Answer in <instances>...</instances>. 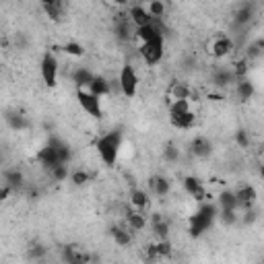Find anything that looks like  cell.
I'll use <instances>...</instances> for the list:
<instances>
[{
  "label": "cell",
  "instance_id": "obj_4",
  "mask_svg": "<svg viewBox=\"0 0 264 264\" xmlns=\"http://www.w3.org/2000/svg\"><path fill=\"white\" fill-rule=\"evenodd\" d=\"M118 83H120V89H122L124 97H128V99L135 97L137 91H139V75H137V71H135V66L126 62V64L122 66V73H120Z\"/></svg>",
  "mask_w": 264,
  "mask_h": 264
},
{
  "label": "cell",
  "instance_id": "obj_16",
  "mask_svg": "<svg viewBox=\"0 0 264 264\" xmlns=\"http://www.w3.org/2000/svg\"><path fill=\"white\" fill-rule=\"evenodd\" d=\"M151 229L157 240H168L170 238V223L165 221L159 213H153L151 215Z\"/></svg>",
  "mask_w": 264,
  "mask_h": 264
},
{
  "label": "cell",
  "instance_id": "obj_37",
  "mask_svg": "<svg viewBox=\"0 0 264 264\" xmlns=\"http://www.w3.org/2000/svg\"><path fill=\"white\" fill-rule=\"evenodd\" d=\"M190 99H174L172 106H170V114H184L190 112Z\"/></svg>",
  "mask_w": 264,
  "mask_h": 264
},
{
  "label": "cell",
  "instance_id": "obj_25",
  "mask_svg": "<svg viewBox=\"0 0 264 264\" xmlns=\"http://www.w3.org/2000/svg\"><path fill=\"white\" fill-rule=\"evenodd\" d=\"M252 19H254V5H244V7H240V9L236 11V15H234V23H236L238 27H246Z\"/></svg>",
  "mask_w": 264,
  "mask_h": 264
},
{
  "label": "cell",
  "instance_id": "obj_15",
  "mask_svg": "<svg viewBox=\"0 0 264 264\" xmlns=\"http://www.w3.org/2000/svg\"><path fill=\"white\" fill-rule=\"evenodd\" d=\"M170 122L174 128L178 130H190L194 128L196 124V114L190 110V112H184V114H170Z\"/></svg>",
  "mask_w": 264,
  "mask_h": 264
},
{
  "label": "cell",
  "instance_id": "obj_39",
  "mask_svg": "<svg viewBox=\"0 0 264 264\" xmlns=\"http://www.w3.org/2000/svg\"><path fill=\"white\" fill-rule=\"evenodd\" d=\"M89 180H91V174H87L85 170H77V172L71 174V182H73L75 186H85Z\"/></svg>",
  "mask_w": 264,
  "mask_h": 264
},
{
  "label": "cell",
  "instance_id": "obj_22",
  "mask_svg": "<svg viewBox=\"0 0 264 264\" xmlns=\"http://www.w3.org/2000/svg\"><path fill=\"white\" fill-rule=\"evenodd\" d=\"M126 225L132 229V231H143L147 227V217L143 211H126Z\"/></svg>",
  "mask_w": 264,
  "mask_h": 264
},
{
  "label": "cell",
  "instance_id": "obj_42",
  "mask_svg": "<svg viewBox=\"0 0 264 264\" xmlns=\"http://www.w3.org/2000/svg\"><path fill=\"white\" fill-rule=\"evenodd\" d=\"M157 252H159L161 258H170L172 256V244H170V240H159L157 242Z\"/></svg>",
  "mask_w": 264,
  "mask_h": 264
},
{
  "label": "cell",
  "instance_id": "obj_28",
  "mask_svg": "<svg viewBox=\"0 0 264 264\" xmlns=\"http://www.w3.org/2000/svg\"><path fill=\"white\" fill-rule=\"evenodd\" d=\"M7 124H9L13 130H17V132L29 128L27 118H25L23 114H19V112H7Z\"/></svg>",
  "mask_w": 264,
  "mask_h": 264
},
{
  "label": "cell",
  "instance_id": "obj_32",
  "mask_svg": "<svg viewBox=\"0 0 264 264\" xmlns=\"http://www.w3.org/2000/svg\"><path fill=\"white\" fill-rule=\"evenodd\" d=\"M147 11L151 13L153 19H163V15H165V0H149Z\"/></svg>",
  "mask_w": 264,
  "mask_h": 264
},
{
  "label": "cell",
  "instance_id": "obj_9",
  "mask_svg": "<svg viewBox=\"0 0 264 264\" xmlns=\"http://www.w3.org/2000/svg\"><path fill=\"white\" fill-rule=\"evenodd\" d=\"M135 38H137L141 44H147V42H151V40L163 38V31H161V27L157 25V21H153L151 25L137 27V29H135Z\"/></svg>",
  "mask_w": 264,
  "mask_h": 264
},
{
  "label": "cell",
  "instance_id": "obj_20",
  "mask_svg": "<svg viewBox=\"0 0 264 264\" xmlns=\"http://www.w3.org/2000/svg\"><path fill=\"white\" fill-rule=\"evenodd\" d=\"M89 91L95 93L97 97H106L112 91V83L106 77H102V75H95L93 81H91V85H89Z\"/></svg>",
  "mask_w": 264,
  "mask_h": 264
},
{
  "label": "cell",
  "instance_id": "obj_17",
  "mask_svg": "<svg viewBox=\"0 0 264 264\" xmlns=\"http://www.w3.org/2000/svg\"><path fill=\"white\" fill-rule=\"evenodd\" d=\"M128 17H130V21H132V25L135 27H143V25H151L155 19L151 17V13L145 9V7H132L130 11H128Z\"/></svg>",
  "mask_w": 264,
  "mask_h": 264
},
{
  "label": "cell",
  "instance_id": "obj_35",
  "mask_svg": "<svg viewBox=\"0 0 264 264\" xmlns=\"http://www.w3.org/2000/svg\"><path fill=\"white\" fill-rule=\"evenodd\" d=\"M236 211H238V209H221V213H219L221 223H223V225H236L238 219H240Z\"/></svg>",
  "mask_w": 264,
  "mask_h": 264
},
{
  "label": "cell",
  "instance_id": "obj_5",
  "mask_svg": "<svg viewBox=\"0 0 264 264\" xmlns=\"http://www.w3.org/2000/svg\"><path fill=\"white\" fill-rule=\"evenodd\" d=\"M77 99H79V106H81L91 118H102V116H104L102 97H97V95L91 93L89 89H77Z\"/></svg>",
  "mask_w": 264,
  "mask_h": 264
},
{
  "label": "cell",
  "instance_id": "obj_14",
  "mask_svg": "<svg viewBox=\"0 0 264 264\" xmlns=\"http://www.w3.org/2000/svg\"><path fill=\"white\" fill-rule=\"evenodd\" d=\"M236 196H238V203H240V207L246 211V209H252L254 207V203H256V198H258V192H256V188L254 186H242L240 190H236Z\"/></svg>",
  "mask_w": 264,
  "mask_h": 264
},
{
  "label": "cell",
  "instance_id": "obj_21",
  "mask_svg": "<svg viewBox=\"0 0 264 264\" xmlns=\"http://www.w3.org/2000/svg\"><path fill=\"white\" fill-rule=\"evenodd\" d=\"M132 21H130V17H126V19H116V23H114V33H116V38L120 40V42H128L135 33H132Z\"/></svg>",
  "mask_w": 264,
  "mask_h": 264
},
{
  "label": "cell",
  "instance_id": "obj_3",
  "mask_svg": "<svg viewBox=\"0 0 264 264\" xmlns=\"http://www.w3.org/2000/svg\"><path fill=\"white\" fill-rule=\"evenodd\" d=\"M141 52V58L145 60V64L149 66H155L163 60V54H165V40L163 38H157V40H151L147 44H141L139 48Z\"/></svg>",
  "mask_w": 264,
  "mask_h": 264
},
{
  "label": "cell",
  "instance_id": "obj_38",
  "mask_svg": "<svg viewBox=\"0 0 264 264\" xmlns=\"http://www.w3.org/2000/svg\"><path fill=\"white\" fill-rule=\"evenodd\" d=\"M44 11H46V15H48L52 21H60V19H62V3L44 5Z\"/></svg>",
  "mask_w": 264,
  "mask_h": 264
},
{
  "label": "cell",
  "instance_id": "obj_1",
  "mask_svg": "<svg viewBox=\"0 0 264 264\" xmlns=\"http://www.w3.org/2000/svg\"><path fill=\"white\" fill-rule=\"evenodd\" d=\"M95 149L108 168H114L122 149V130H110L95 141Z\"/></svg>",
  "mask_w": 264,
  "mask_h": 264
},
{
  "label": "cell",
  "instance_id": "obj_27",
  "mask_svg": "<svg viewBox=\"0 0 264 264\" xmlns=\"http://www.w3.org/2000/svg\"><path fill=\"white\" fill-rule=\"evenodd\" d=\"M217 203H219L221 209H238V207H240L238 196H236L234 190H223V192L219 194V198H217Z\"/></svg>",
  "mask_w": 264,
  "mask_h": 264
},
{
  "label": "cell",
  "instance_id": "obj_13",
  "mask_svg": "<svg viewBox=\"0 0 264 264\" xmlns=\"http://www.w3.org/2000/svg\"><path fill=\"white\" fill-rule=\"evenodd\" d=\"M110 236L122 248L132 244V229L128 225H114V227H110Z\"/></svg>",
  "mask_w": 264,
  "mask_h": 264
},
{
  "label": "cell",
  "instance_id": "obj_49",
  "mask_svg": "<svg viewBox=\"0 0 264 264\" xmlns=\"http://www.w3.org/2000/svg\"><path fill=\"white\" fill-rule=\"evenodd\" d=\"M58 3H62V0H58Z\"/></svg>",
  "mask_w": 264,
  "mask_h": 264
},
{
  "label": "cell",
  "instance_id": "obj_10",
  "mask_svg": "<svg viewBox=\"0 0 264 264\" xmlns=\"http://www.w3.org/2000/svg\"><path fill=\"white\" fill-rule=\"evenodd\" d=\"M38 161L44 165V168L50 172L52 168H56V165L60 163V157H58V151H56V147L52 145V143H48L46 147H42L40 149V153H38Z\"/></svg>",
  "mask_w": 264,
  "mask_h": 264
},
{
  "label": "cell",
  "instance_id": "obj_33",
  "mask_svg": "<svg viewBox=\"0 0 264 264\" xmlns=\"http://www.w3.org/2000/svg\"><path fill=\"white\" fill-rule=\"evenodd\" d=\"M231 69H234V73H236V77H238V79H244V77H248L250 60L244 56V58H240V60H236L234 64H231Z\"/></svg>",
  "mask_w": 264,
  "mask_h": 264
},
{
  "label": "cell",
  "instance_id": "obj_46",
  "mask_svg": "<svg viewBox=\"0 0 264 264\" xmlns=\"http://www.w3.org/2000/svg\"><path fill=\"white\" fill-rule=\"evenodd\" d=\"M112 3H114L116 7H126V5L130 3V0H112Z\"/></svg>",
  "mask_w": 264,
  "mask_h": 264
},
{
  "label": "cell",
  "instance_id": "obj_44",
  "mask_svg": "<svg viewBox=\"0 0 264 264\" xmlns=\"http://www.w3.org/2000/svg\"><path fill=\"white\" fill-rule=\"evenodd\" d=\"M145 254H147L149 260H157V258H161L159 252H157V244H149V246L145 248Z\"/></svg>",
  "mask_w": 264,
  "mask_h": 264
},
{
  "label": "cell",
  "instance_id": "obj_48",
  "mask_svg": "<svg viewBox=\"0 0 264 264\" xmlns=\"http://www.w3.org/2000/svg\"><path fill=\"white\" fill-rule=\"evenodd\" d=\"M165 3H168V5H174V3H178V0H165Z\"/></svg>",
  "mask_w": 264,
  "mask_h": 264
},
{
  "label": "cell",
  "instance_id": "obj_29",
  "mask_svg": "<svg viewBox=\"0 0 264 264\" xmlns=\"http://www.w3.org/2000/svg\"><path fill=\"white\" fill-rule=\"evenodd\" d=\"M23 182H25V176L21 170H7L5 172V184H9L11 188L19 190L23 186Z\"/></svg>",
  "mask_w": 264,
  "mask_h": 264
},
{
  "label": "cell",
  "instance_id": "obj_34",
  "mask_svg": "<svg viewBox=\"0 0 264 264\" xmlns=\"http://www.w3.org/2000/svg\"><path fill=\"white\" fill-rule=\"evenodd\" d=\"M62 52H64L66 56H75V58H83V56H85L83 46L77 44V42H66V44L62 46Z\"/></svg>",
  "mask_w": 264,
  "mask_h": 264
},
{
  "label": "cell",
  "instance_id": "obj_11",
  "mask_svg": "<svg viewBox=\"0 0 264 264\" xmlns=\"http://www.w3.org/2000/svg\"><path fill=\"white\" fill-rule=\"evenodd\" d=\"M211 81H213L215 89H227L231 83H236V81H238V77H236L234 69H217V71L213 73Z\"/></svg>",
  "mask_w": 264,
  "mask_h": 264
},
{
  "label": "cell",
  "instance_id": "obj_31",
  "mask_svg": "<svg viewBox=\"0 0 264 264\" xmlns=\"http://www.w3.org/2000/svg\"><path fill=\"white\" fill-rule=\"evenodd\" d=\"M264 54V40L260 38V40H256V42H252L248 48H246V58L248 60H256V58H260Z\"/></svg>",
  "mask_w": 264,
  "mask_h": 264
},
{
  "label": "cell",
  "instance_id": "obj_12",
  "mask_svg": "<svg viewBox=\"0 0 264 264\" xmlns=\"http://www.w3.org/2000/svg\"><path fill=\"white\" fill-rule=\"evenodd\" d=\"M182 184H184V190H186L192 198H196V201H205V198H207V192H205V188H203V182L198 180L196 176H186V178L182 180Z\"/></svg>",
  "mask_w": 264,
  "mask_h": 264
},
{
  "label": "cell",
  "instance_id": "obj_6",
  "mask_svg": "<svg viewBox=\"0 0 264 264\" xmlns=\"http://www.w3.org/2000/svg\"><path fill=\"white\" fill-rule=\"evenodd\" d=\"M40 71H42V79H44V83L48 87H56L58 85V58L52 52H46L42 56Z\"/></svg>",
  "mask_w": 264,
  "mask_h": 264
},
{
  "label": "cell",
  "instance_id": "obj_47",
  "mask_svg": "<svg viewBox=\"0 0 264 264\" xmlns=\"http://www.w3.org/2000/svg\"><path fill=\"white\" fill-rule=\"evenodd\" d=\"M258 174H260V178L264 180V163H262V165H258Z\"/></svg>",
  "mask_w": 264,
  "mask_h": 264
},
{
  "label": "cell",
  "instance_id": "obj_8",
  "mask_svg": "<svg viewBox=\"0 0 264 264\" xmlns=\"http://www.w3.org/2000/svg\"><path fill=\"white\" fill-rule=\"evenodd\" d=\"M190 153L198 159H207L213 155V143L207 137H194L190 143Z\"/></svg>",
  "mask_w": 264,
  "mask_h": 264
},
{
  "label": "cell",
  "instance_id": "obj_2",
  "mask_svg": "<svg viewBox=\"0 0 264 264\" xmlns=\"http://www.w3.org/2000/svg\"><path fill=\"white\" fill-rule=\"evenodd\" d=\"M217 217H219V211L215 209V205H211V203L201 205L198 211L190 217V225H188L190 238H198V236H203L205 231H209Z\"/></svg>",
  "mask_w": 264,
  "mask_h": 264
},
{
  "label": "cell",
  "instance_id": "obj_40",
  "mask_svg": "<svg viewBox=\"0 0 264 264\" xmlns=\"http://www.w3.org/2000/svg\"><path fill=\"white\" fill-rule=\"evenodd\" d=\"M163 159L168 163H176L180 159V149L176 145H168V147H165V151H163Z\"/></svg>",
  "mask_w": 264,
  "mask_h": 264
},
{
  "label": "cell",
  "instance_id": "obj_36",
  "mask_svg": "<svg viewBox=\"0 0 264 264\" xmlns=\"http://www.w3.org/2000/svg\"><path fill=\"white\" fill-rule=\"evenodd\" d=\"M46 252H48V248H44V246L38 244V242L29 244V248H27V256L33 258V260H42V258L46 256Z\"/></svg>",
  "mask_w": 264,
  "mask_h": 264
},
{
  "label": "cell",
  "instance_id": "obj_30",
  "mask_svg": "<svg viewBox=\"0 0 264 264\" xmlns=\"http://www.w3.org/2000/svg\"><path fill=\"white\" fill-rule=\"evenodd\" d=\"M50 176L54 182H64L66 178H71V172H69V163H58L56 168L50 170Z\"/></svg>",
  "mask_w": 264,
  "mask_h": 264
},
{
  "label": "cell",
  "instance_id": "obj_23",
  "mask_svg": "<svg viewBox=\"0 0 264 264\" xmlns=\"http://www.w3.org/2000/svg\"><path fill=\"white\" fill-rule=\"evenodd\" d=\"M149 203H151V198H149V194H147L145 190L135 188V190L130 192V205L135 207L137 211H143V213H145V209L149 207Z\"/></svg>",
  "mask_w": 264,
  "mask_h": 264
},
{
  "label": "cell",
  "instance_id": "obj_41",
  "mask_svg": "<svg viewBox=\"0 0 264 264\" xmlns=\"http://www.w3.org/2000/svg\"><path fill=\"white\" fill-rule=\"evenodd\" d=\"M236 143H238V147H242V149H248V147H250V135H248V130L240 128V130L236 132Z\"/></svg>",
  "mask_w": 264,
  "mask_h": 264
},
{
  "label": "cell",
  "instance_id": "obj_19",
  "mask_svg": "<svg viewBox=\"0 0 264 264\" xmlns=\"http://www.w3.org/2000/svg\"><path fill=\"white\" fill-rule=\"evenodd\" d=\"M254 93H256V87L248 77L236 81V95H238L240 102H250V99L254 97Z\"/></svg>",
  "mask_w": 264,
  "mask_h": 264
},
{
  "label": "cell",
  "instance_id": "obj_24",
  "mask_svg": "<svg viewBox=\"0 0 264 264\" xmlns=\"http://www.w3.org/2000/svg\"><path fill=\"white\" fill-rule=\"evenodd\" d=\"M93 77H95V75H93L89 69H83V66H79V69L73 73V81H75L77 89H89Z\"/></svg>",
  "mask_w": 264,
  "mask_h": 264
},
{
  "label": "cell",
  "instance_id": "obj_45",
  "mask_svg": "<svg viewBox=\"0 0 264 264\" xmlns=\"http://www.w3.org/2000/svg\"><path fill=\"white\" fill-rule=\"evenodd\" d=\"M13 190H15V188H11L9 184H3V188H0V201H7Z\"/></svg>",
  "mask_w": 264,
  "mask_h": 264
},
{
  "label": "cell",
  "instance_id": "obj_7",
  "mask_svg": "<svg viewBox=\"0 0 264 264\" xmlns=\"http://www.w3.org/2000/svg\"><path fill=\"white\" fill-rule=\"evenodd\" d=\"M231 50H234V42H231L227 36H217L211 46H209V52L213 58H225L231 54Z\"/></svg>",
  "mask_w": 264,
  "mask_h": 264
},
{
  "label": "cell",
  "instance_id": "obj_26",
  "mask_svg": "<svg viewBox=\"0 0 264 264\" xmlns=\"http://www.w3.org/2000/svg\"><path fill=\"white\" fill-rule=\"evenodd\" d=\"M170 95H172L174 99H190V97H192V89H190V85L184 83V81H174V83H172V89H170Z\"/></svg>",
  "mask_w": 264,
  "mask_h": 264
},
{
  "label": "cell",
  "instance_id": "obj_43",
  "mask_svg": "<svg viewBox=\"0 0 264 264\" xmlns=\"http://www.w3.org/2000/svg\"><path fill=\"white\" fill-rule=\"evenodd\" d=\"M254 221H256V211L254 209H246L244 215H242V223L244 225H252Z\"/></svg>",
  "mask_w": 264,
  "mask_h": 264
},
{
  "label": "cell",
  "instance_id": "obj_18",
  "mask_svg": "<svg viewBox=\"0 0 264 264\" xmlns=\"http://www.w3.org/2000/svg\"><path fill=\"white\" fill-rule=\"evenodd\" d=\"M149 188H151V192L155 196H168L172 192V182L165 176H153L149 180Z\"/></svg>",
  "mask_w": 264,
  "mask_h": 264
}]
</instances>
